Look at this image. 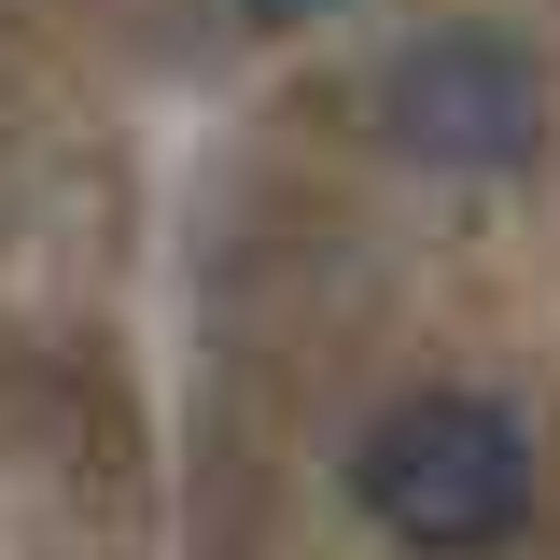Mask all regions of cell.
<instances>
[{
    "mask_svg": "<svg viewBox=\"0 0 560 560\" xmlns=\"http://www.w3.org/2000/svg\"><path fill=\"white\" fill-rule=\"evenodd\" d=\"M238 14H267V28H308V14H337V0H238Z\"/></svg>",
    "mask_w": 560,
    "mask_h": 560,
    "instance_id": "3",
    "label": "cell"
},
{
    "mask_svg": "<svg viewBox=\"0 0 560 560\" xmlns=\"http://www.w3.org/2000/svg\"><path fill=\"white\" fill-rule=\"evenodd\" d=\"M350 490H364V518H378L393 547L477 560V547H504V533L533 518V434L490 407V393H407V407L364 434Z\"/></svg>",
    "mask_w": 560,
    "mask_h": 560,
    "instance_id": "1",
    "label": "cell"
},
{
    "mask_svg": "<svg viewBox=\"0 0 560 560\" xmlns=\"http://www.w3.org/2000/svg\"><path fill=\"white\" fill-rule=\"evenodd\" d=\"M547 127V70L518 28H477V14H448V28H420L407 57L378 70V140L420 154V168H518Z\"/></svg>",
    "mask_w": 560,
    "mask_h": 560,
    "instance_id": "2",
    "label": "cell"
}]
</instances>
